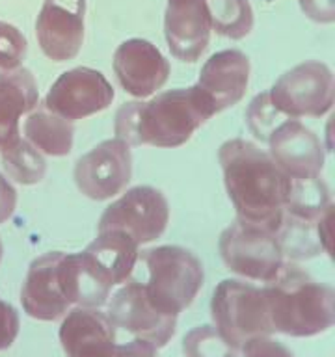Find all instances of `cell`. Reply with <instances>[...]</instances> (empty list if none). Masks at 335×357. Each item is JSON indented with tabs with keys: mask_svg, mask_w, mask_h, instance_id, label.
<instances>
[{
	"mask_svg": "<svg viewBox=\"0 0 335 357\" xmlns=\"http://www.w3.org/2000/svg\"><path fill=\"white\" fill-rule=\"evenodd\" d=\"M223 184L239 220L278 233L292 178L272 160L268 151L242 138L228 139L218 149Z\"/></svg>",
	"mask_w": 335,
	"mask_h": 357,
	"instance_id": "cell-1",
	"label": "cell"
},
{
	"mask_svg": "<svg viewBox=\"0 0 335 357\" xmlns=\"http://www.w3.org/2000/svg\"><path fill=\"white\" fill-rule=\"evenodd\" d=\"M216 116L212 100L198 86L168 89L149 100H133L117 110L116 138L128 145L173 149L186 144L198 128Z\"/></svg>",
	"mask_w": 335,
	"mask_h": 357,
	"instance_id": "cell-2",
	"label": "cell"
},
{
	"mask_svg": "<svg viewBox=\"0 0 335 357\" xmlns=\"http://www.w3.org/2000/svg\"><path fill=\"white\" fill-rule=\"evenodd\" d=\"M272 329L289 337H313L335 324V292L298 268L283 266L262 289Z\"/></svg>",
	"mask_w": 335,
	"mask_h": 357,
	"instance_id": "cell-3",
	"label": "cell"
},
{
	"mask_svg": "<svg viewBox=\"0 0 335 357\" xmlns=\"http://www.w3.org/2000/svg\"><path fill=\"white\" fill-rule=\"evenodd\" d=\"M142 259L149 272L144 289L151 305L166 317L188 309L205 281L200 259L181 245H156L144 251Z\"/></svg>",
	"mask_w": 335,
	"mask_h": 357,
	"instance_id": "cell-4",
	"label": "cell"
},
{
	"mask_svg": "<svg viewBox=\"0 0 335 357\" xmlns=\"http://www.w3.org/2000/svg\"><path fill=\"white\" fill-rule=\"evenodd\" d=\"M211 312L214 328L239 350L246 340L274 333L265 292L250 283L222 281L212 294Z\"/></svg>",
	"mask_w": 335,
	"mask_h": 357,
	"instance_id": "cell-5",
	"label": "cell"
},
{
	"mask_svg": "<svg viewBox=\"0 0 335 357\" xmlns=\"http://www.w3.org/2000/svg\"><path fill=\"white\" fill-rule=\"evenodd\" d=\"M267 93L281 117H322L334 108V73L322 61H302L285 71Z\"/></svg>",
	"mask_w": 335,
	"mask_h": 357,
	"instance_id": "cell-6",
	"label": "cell"
},
{
	"mask_svg": "<svg viewBox=\"0 0 335 357\" xmlns=\"http://www.w3.org/2000/svg\"><path fill=\"white\" fill-rule=\"evenodd\" d=\"M218 250L228 270L253 281L270 283L285 266L283 250L276 233L239 218L222 231Z\"/></svg>",
	"mask_w": 335,
	"mask_h": 357,
	"instance_id": "cell-7",
	"label": "cell"
},
{
	"mask_svg": "<svg viewBox=\"0 0 335 357\" xmlns=\"http://www.w3.org/2000/svg\"><path fill=\"white\" fill-rule=\"evenodd\" d=\"M168 222L170 205L161 190L134 186L103 212L97 231H121L142 245L161 238Z\"/></svg>",
	"mask_w": 335,
	"mask_h": 357,
	"instance_id": "cell-8",
	"label": "cell"
},
{
	"mask_svg": "<svg viewBox=\"0 0 335 357\" xmlns=\"http://www.w3.org/2000/svg\"><path fill=\"white\" fill-rule=\"evenodd\" d=\"M75 184L91 201L116 197L133 177L131 147L119 138L105 139L75 164Z\"/></svg>",
	"mask_w": 335,
	"mask_h": 357,
	"instance_id": "cell-9",
	"label": "cell"
},
{
	"mask_svg": "<svg viewBox=\"0 0 335 357\" xmlns=\"http://www.w3.org/2000/svg\"><path fill=\"white\" fill-rule=\"evenodd\" d=\"M114 97V88L103 73L75 67L56 78L45 97V106L69 121H78L106 110Z\"/></svg>",
	"mask_w": 335,
	"mask_h": 357,
	"instance_id": "cell-10",
	"label": "cell"
},
{
	"mask_svg": "<svg viewBox=\"0 0 335 357\" xmlns=\"http://www.w3.org/2000/svg\"><path fill=\"white\" fill-rule=\"evenodd\" d=\"M106 317L116 329H123L134 339L145 340L156 348L166 346L177 328V317H166L156 311L145 296L144 283L138 281L125 283L112 296Z\"/></svg>",
	"mask_w": 335,
	"mask_h": 357,
	"instance_id": "cell-11",
	"label": "cell"
},
{
	"mask_svg": "<svg viewBox=\"0 0 335 357\" xmlns=\"http://www.w3.org/2000/svg\"><path fill=\"white\" fill-rule=\"evenodd\" d=\"M268 155L292 181L318 178L324 169L326 151L313 130L298 119L285 117L267 138Z\"/></svg>",
	"mask_w": 335,
	"mask_h": 357,
	"instance_id": "cell-12",
	"label": "cell"
},
{
	"mask_svg": "<svg viewBox=\"0 0 335 357\" xmlns=\"http://www.w3.org/2000/svg\"><path fill=\"white\" fill-rule=\"evenodd\" d=\"M86 0H45L36 21L38 43L47 58H77L84 43Z\"/></svg>",
	"mask_w": 335,
	"mask_h": 357,
	"instance_id": "cell-13",
	"label": "cell"
},
{
	"mask_svg": "<svg viewBox=\"0 0 335 357\" xmlns=\"http://www.w3.org/2000/svg\"><path fill=\"white\" fill-rule=\"evenodd\" d=\"M114 73L128 95L145 99L168 82L172 67L151 41L134 38L123 41L116 49Z\"/></svg>",
	"mask_w": 335,
	"mask_h": 357,
	"instance_id": "cell-14",
	"label": "cell"
},
{
	"mask_svg": "<svg viewBox=\"0 0 335 357\" xmlns=\"http://www.w3.org/2000/svg\"><path fill=\"white\" fill-rule=\"evenodd\" d=\"M211 17L205 0H168L164 36L177 60L194 63L211 41Z\"/></svg>",
	"mask_w": 335,
	"mask_h": 357,
	"instance_id": "cell-15",
	"label": "cell"
},
{
	"mask_svg": "<svg viewBox=\"0 0 335 357\" xmlns=\"http://www.w3.org/2000/svg\"><path fill=\"white\" fill-rule=\"evenodd\" d=\"M60 342L67 357H116V328L106 312L77 307L60 326Z\"/></svg>",
	"mask_w": 335,
	"mask_h": 357,
	"instance_id": "cell-16",
	"label": "cell"
},
{
	"mask_svg": "<svg viewBox=\"0 0 335 357\" xmlns=\"http://www.w3.org/2000/svg\"><path fill=\"white\" fill-rule=\"evenodd\" d=\"M61 251H50L34 259L22 283L21 301L28 317L43 322H52L66 317L69 311L66 296L58 279V262Z\"/></svg>",
	"mask_w": 335,
	"mask_h": 357,
	"instance_id": "cell-17",
	"label": "cell"
},
{
	"mask_svg": "<svg viewBox=\"0 0 335 357\" xmlns=\"http://www.w3.org/2000/svg\"><path fill=\"white\" fill-rule=\"evenodd\" d=\"M250 82V60L237 49L212 54L201 67L198 88L212 100L214 110L223 112L244 97Z\"/></svg>",
	"mask_w": 335,
	"mask_h": 357,
	"instance_id": "cell-18",
	"label": "cell"
},
{
	"mask_svg": "<svg viewBox=\"0 0 335 357\" xmlns=\"http://www.w3.org/2000/svg\"><path fill=\"white\" fill-rule=\"evenodd\" d=\"M58 279L69 305L100 309L110 298L112 284L84 251L61 253Z\"/></svg>",
	"mask_w": 335,
	"mask_h": 357,
	"instance_id": "cell-19",
	"label": "cell"
},
{
	"mask_svg": "<svg viewBox=\"0 0 335 357\" xmlns=\"http://www.w3.org/2000/svg\"><path fill=\"white\" fill-rule=\"evenodd\" d=\"M39 91L27 67L0 69V151L21 136L19 119L36 110Z\"/></svg>",
	"mask_w": 335,
	"mask_h": 357,
	"instance_id": "cell-20",
	"label": "cell"
},
{
	"mask_svg": "<svg viewBox=\"0 0 335 357\" xmlns=\"http://www.w3.org/2000/svg\"><path fill=\"white\" fill-rule=\"evenodd\" d=\"M84 253L94 261L99 272L108 279L112 287L127 283L140 259L138 244L121 231H99Z\"/></svg>",
	"mask_w": 335,
	"mask_h": 357,
	"instance_id": "cell-21",
	"label": "cell"
},
{
	"mask_svg": "<svg viewBox=\"0 0 335 357\" xmlns=\"http://www.w3.org/2000/svg\"><path fill=\"white\" fill-rule=\"evenodd\" d=\"M24 139L47 156H67L73 149V121L50 110H34L22 127Z\"/></svg>",
	"mask_w": 335,
	"mask_h": 357,
	"instance_id": "cell-22",
	"label": "cell"
},
{
	"mask_svg": "<svg viewBox=\"0 0 335 357\" xmlns=\"http://www.w3.org/2000/svg\"><path fill=\"white\" fill-rule=\"evenodd\" d=\"M2 156V166L15 183L22 186H32L38 184L45 177L47 172V162L30 142L22 139V136L6 145L0 151Z\"/></svg>",
	"mask_w": 335,
	"mask_h": 357,
	"instance_id": "cell-23",
	"label": "cell"
},
{
	"mask_svg": "<svg viewBox=\"0 0 335 357\" xmlns=\"http://www.w3.org/2000/svg\"><path fill=\"white\" fill-rule=\"evenodd\" d=\"M211 28L229 39H242L253 28L250 0H205Z\"/></svg>",
	"mask_w": 335,
	"mask_h": 357,
	"instance_id": "cell-24",
	"label": "cell"
},
{
	"mask_svg": "<svg viewBox=\"0 0 335 357\" xmlns=\"http://www.w3.org/2000/svg\"><path fill=\"white\" fill-rule=\"evenodd\" d=\"M186 357H239V348L229 344L214 326L190 329L183 339Z\"/></svg>",
	"mask_w": 335,
	"mask_h": 357,
	"instance_id": "cell-25",
	"label": "cell"
},
{
	"mask_svg": "<svg viewBox=\"0 0 335 357\" xmlns=\"http://www.w3.org/2000/svg\"><path fill=\"white\" fill-rule=\"evenodd\" d=\"M28 52L24 33L10 22L0 21V69L21 67Z\"/></svg>",
	"mask_w": 335,
	"mask_h": 357,
	"instance_id": "cell-26",
	"label": "cell"
},
{
	"mask_svg": "<svg viewBox=\"0 0 335 357\" xmlns=\"http://www.w3.org/2000/svg\"><path fill=\"white\" fill-rule=\"evenodd\" d=\"M279 117L281 116L274 110V106L268 100L267 91L257 95L246 112V121H248L251 134L261 142H267L270 130L279 123Z\"/></svg>",
	"mask_w": 335,
	"mask_h": 357,
	"instance_id": "cell-27",
	"label": "cell"
},
{
	"mask_svg": "<svg viewBox=\"0 0 335 357\" xmlns=\"http://www.w3.org/2000/svg\"><path fill=\"white\" fill-rule=\"evenodd\" d=\"M240 350L244 357H295L287 346L270 339V335L246 340L244 344L240 346Z\"/></svg>",
	"mask_w": 335,
	"mask_h": 357,
	"instance_id": "cell-28",
	"label": "cell"
},
{
	"mask_svg": "<svg viewBox=\"0 0 335 357\" xmlns=\"http://www.w3.org/2000/svg\"><path fill=\"white\" fill-rule=\"evenodd\" d=\"M19 312L8 301L0 300V351L8 350L19 335Z\"/></svg>",
	"mask_w": 335,
	"mask_h": 357,
	"instance_id": "cell-29",
	"label": "cell"
},
{
	"mask_svg": "<svg viewBox=\"0 0 335 357\" xmlns=\"http://www.w3.org/2000/svg\"><path fill=\"white\" fill-rule=\"evenodd\" d=\"M302 13L318 24H332L335 21V0H298Z\"/></svg>",
	"mask_w": 335,
	"mask_h": 357,
	"instance_id": "cell-30",
	"label": "cell"
},
{
	"mask_svg": "<svg viewBox=\"0 0 335 357\" xmlns=\"http://www.w3.org/2000/svg\"><path fill=\"white\" fill-rule=\"evenodd\" d=\"M17 206V190L8 178L0 173V223L8 222Z\"/></svg>",
	"mask_w": 335,
	"mask_h": 357,
	"instance_id": "cell-31",
	"label": "cell"
},
{
	"mask_svg": "<svg viewBox=\"0 0 335 357\" xmlns=\"http://www.w3.org/2000/svg\"><path fill=\"white\" fill-rule=\"evenodd\" d=\"M158 348L145 340L133 339L125 344H117L116 357H158Z\"/></svg>",
	"mask_w": 335,
	"mask_h": 357,
	"instance_id": "cell-32",
	"label": "cell"
},
{
	"mask_svg": "<svg viewBox=\"0 0 335 357\" xmlns=\"http://www.w3.org/2000/svg\"><path fill=\"white\" fill-rule=\"evenodd\" d=\"M0 261H2V242H0Z\"/></svg>",
	"mask_w": 335,
	"mask_h": 357,
	"instance_id": "cell-33",
	"label": "cell"
}]
</instances>
